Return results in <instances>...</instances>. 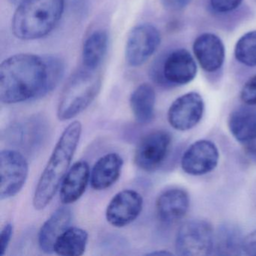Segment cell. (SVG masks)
<instances>
[{
    "mask_svg": "<svg viewBox=\"0 0 256 256\" xmlns=\"http://www.w3.org/2000/svg\"><path fill=\"white\" fill-rule=\"evenodd\" d=\"M64 72L56 56L13 55L0 66V100L10 104L42 98L55 89Z\"/></svg>",
    "mask_w": 256,
    "mask_h": 256,
    "instance_id": "cell-1",
    "label": "cell"
},
{
    "mask_svg": "<svg viewBox=\"0 0 256 256\" xmlns=\"http://www.w3.org/2000/svg\"><path fill=\"white\" fill-rule=\"evenodd\" d=\"M82 133V122L76 120L61 134L37 184L34 197L36 210L44 209L54 197L70 168Z\"/></svg>",
    "mask_w": 256,
    "mask_h": 256,
    "instance_id": "cell-2",
    "label": "cell"
},
{
    "mask_svg": "<svg viewBox=\"0 0 256 256\" xmlns=\"http://www.w3.org/2000/svg\"><path fill=\"white\" fill-rule=\"evenodd\" d=\"M64 8L65 0H25L13 16V34L25 41L44 38L58 26Z\"/></svg>",
    "mask_w": 256,
    "mask_h": 256,
    "instance_id": "cell-3",
    "label": "cell"
},
{
    "mask_svg": "<svg viewBox=\"0 0 256 256\" xmlns=\"http://www.w3.org/2000/svg\"><path fill=\"white\" fill-rule=\"evenodd\" d=\"M102 78L100 70L82 68L67 80L60 96L58 118L66 121L76 118L86 110L101 90Z\"/></svg>",
    "mask_w": 256,
    "mask_h": 256,
    "instance_id": "cell-4",
    "label": "cell"
},
{
    "mask_svg": "<svg viewBox=\"0 0 256 256\" xmlns=\"http://www.w3.org/2000/svg\"><path fill=\"white\" fill-rule=\"evenodd\" d=\"M214 246L212 226L204 220H190L178 230L176 250L180 256H208L212 252Z\"/></svg>",
    "mask_w": 256,
    "mask_h": 256,
    "instance_id": "cell-5",
    "label": "cell"
},
{
    "mask_svg": "<svg viewBox=\"0 0 256 256\" xmlns=\"http://www.w3.org/2000/svg\"><path fill=\"white\" fill-rule=\"evenodd\" d=\"M29 166L18 151L4 150L0 152V198H11L20 192L26 184Z\"/></svg>",
    "mask_w": 256,
    "mask_h": 256,
    "instance_id": "cell-6",
    "label": "cell"
},
{
    "mask_svg": "<svg viewBox=\"0 0 256 256\" xmlns=\"http://www.w3.org/2000/svg\"><path fill=\"white\" fill-rule=\"evenodd\" d=\"M161 43L160 31L150 24L134 26L128 34L126 43L125 56L132 67L144 64L154 54Z\"/></svg>",
    "mask_w": 256,
    "mask_h": 256,
    "instance_id": "cell-7",
    "label": "cell"
},
{
    "mask_svg": "<svg viewBox=\"0 0 256 256\" xmlns=\"http://www.w3.org/2000/svg\"><path fill=\"white\" fill-rule=\"evenodd\" d=\"M170 143V134L164 130H157L146 134L136 148V166L145 172L156 170L166 160Z\"/></svg>",
    "mask_w": 256,
    "mask_h": 256,
    "instance_id": "cell-8",
    "label": "cell"
},
{
    "mask_svg": "<svg viewBox=\"0 0 256 256\" xmlns=\"http://www.w3.org/2000/svg\"><path fill=\"white\" fill-rule=\"evenodd\" d=\"M143 204V198L140 193L136 190H122L109 202L106 209V220L114 227H125L139 216Z\"/></svg>",
    "mask_w": 256,
    "mask_h": 256,
    "instance_id": "cell-9",
    "label": "cell"
},
{
    "mask_svg": "<svg viewBox=\"0 0 256 256\" xmlns=\"http://www.w3.org/2000/svg\"><path fill=\"white\" fill-rule=\"evenodd\" d=\"M203 98L196 92H190L176 98L169 108L168 120L179 131H187L196 126L203 116Z\"/></svg>",
    "mask_w": 256,
    "mask_h": 256,
    "instance_id": "cell-10",
    "label": "cell"
},
{
    "mask_svg": "<svg viewBox=\"0 0 256 256\" xmlns=\"http://www.w3.org/2000/svg\"><path fill=\"white\" fill-rule=\"evenodd\" d=\"M218 158L215 144L210 140H198L184 152L181 166L188 174L200 176L212 172L218 164Z\"/></svg>",
    "mask_w": 256,
    "mask_h": 256,
    "instance_id": "cell-11",
    "label": "cell"
},
{
    "mask_svg": "<svg viewBox=\"0 0 256 256\" xmlns=\"http://www.w3.org/2000/svg\"><path fill=\"white\" fill-rule=\"evenodd\" d=\"M197 70V65L191 54L186 49H176L164 59L162 74L168 84L185 85L194 80Z\"/></svg>",
    "mask_w": 256,
    "mask_h": 256,
    "instance_id": "cell-12",
    "label": "cell"
},
{
    "mask_svg": "<svg viewBox=\"0 0 256 256\" xmlns=\"http://www.w3.org/2000/svg\"><path fill=\"white\" fill-rule=\"evenodd\" d=\"M192 48L198 62L206 72H215L222 66L226 49L218 36L210 32L202 34L194 40Z\"/></svg>",
    "mask_w": 256,
    "mask_h": 256,
    "instance_id": "cell-13",
    "label": "cell"
},
{
    "mask_svg": "<svg viewBox=\"0 0 256 256\" xmlns=\"http://www.w3.org/2000/svg\"><path fill=\"white\" fill-rule=\"evenodd\" d=\"M90 180V172L88 163L79 161L74 163L66 174L60 185V199L64 204L74 203L85 192Z\"/></svg>",
    "mask_w": 256,
    "mask_h": 256,
    "instance_id": "cell-14",
    "label": "cell"
},
{
    "mask_svg": "<svg viewBox=\"0 0 256 256\" xmlns=\"http://www.w3.org/2000/svg\"><path fill=\"white\" fill-rule=\"evenodd\" d=\"M190 208L188 193L173 188L163 192L156 200V208L158 218L166 223L175 222L184 218Z\"/></svg>",
    "mask_w": 256,
    "mask_h": 256,
    "instance_id": "cell-15",
    "label": "cell"
},
{
    "mask_svg": "<svg viewBox=\"0 0 256 256\" xmlns=\"http://www.w3.org/2000/svg\"><path fill=\"white\" fill-rule=\"evenodd\" d=\"M124 160L116 152H110L102 156L92 168L90 184L94 190L101 191L114 185L121 174Z\"/></svg>",
    "mask_w": 256,
    "mask_h": 256,
    "instance_id": "cell-16",
    "label": "cell"
},
{
    "mask_svg": "<svg viewBox=\"0 0 256 256\" xmlns=\"http://www.w3.org/2000/svg\"><path fill=\"white\" fill-rule=\"evenodd\" d=\"M71 221V210L67 206H61L44 222L38 233V246L43 252H54L55 242L70 227Z\"/></svg>",
    "mask_w": 256,
    "mask_h": 256,
    "instance_id": "cell-17",
    "label": "cell"
},
{
    "mask_svg": "<svg viewBox=\"0 0 256 256\" xmlns=\"http://www.w3.org/2000/svg\"><path fill=\"white\" fill-rule=\"evenodd\" d=\"M130 107L134 119L140 124L152 121L155 113L156 92L149 84L139 85L130 98Z\"/></svg>",
    "mask_w": 256,
    "mask_h": 256,
    "instance_id": "cell-18",
    "label": "cell"
},
{
    "mask_svg": "<svg viewBox=\"0 0 256 256\" xmlns=\"http://www.w3.org/2000/svg\"><path fill=\"white\" fill-rule=\"evenodd\" d=\"M228 127L236 140L246 143L256 134V109L250 106L235 109L229 116Z\"/></svg>",
    "mask_w": 256,
    "mask_h": 256,
    "instance_id": "cell-19",
    "label": "cell"
},
{
    "mask_svg": "<svg viewBox=\"0 0 256 256\" xmlns=\"http://www.w3.org/2000/svg\"><path fill=\"white\" fill-rule=\"evenodd\" d=\"M108 43L109 37L106 30H98L92 32L84 42L82 66L90 70H98L107 54Z\"/></svg>",
    "mask_w": 256,
    "mask_h": 256,
    "instance_id": "cell-20",
    "label": "cell"
},
{
    "mask_svg": "<svg viewBox=\"0 0 256 256\" xmlns=\"http://www.w3.org/2000/svg\"><path fill=\"white\" fill-rule=\"evenodd\" d=\"M88 242V233L78 227H68L54 247V252L62 256H80L84 253Z\"/></svg>",
    "mask_w": 256,
    "mask_h": 256,
    "instance_id": "cell-21",
    "label": "cell"
},
{
    "mask_svg": "<svg viewBox=\"0 0 256 256\" xmlns=\"http://www.w3.org/2000/svg\"><path fill=\"white\" fill-rule=\"evenodd\" d=\"M217 238V251L220 254H239V252H242L244 239L241 238L239 230L234 226L222 228Z\"/></svg>",
    "mask_w": 256,
    "mask_h": 256,
    "instance_id": "cell-22",
    "label": "cell"
},
{
    "mask_svg": "<svg viewBox=\"0 0 256 256\" xmlns=\"http://www.w3.org/2000/svg\"><path fill=\"white\" fill-rule=\"evenodd\" d=\"M234 56L242 65L256 66V30L246 32L238 40L235 44Z\"/></svg>",
    "mask_w": 256,
    "mask_h": 256,
    "instance_id": "cell-23",
    "label": "cell"
},
{
    "mask_svg": "<svg viewBox=\"0 0 256 256\" xmlns=\"http://www.w3.org/2000/svg\"><path fill=\"white\" fill-rule=\"evenodd\" d=\"M240 98L246 106H256V74L248 79L242 86Z\"/></svg>",
    "mask_w": 256,
    "mask_h": 256,
    "instance_id": "cell-24",
    "label": "cell"
},
{
    "mask_svg": "<svg viewBox=\"0 0 256 256\" xmlns=\"http://www.w3.org/2000/svg\"><path fill=\"white\" fill-rule=\"evenodd\" d=\"M242 2V0H210V6L216 12L226 14L239 8Z\"/></svg>",
    "mask_w": 256,
    "mask_h": 256,
    "instance_id": "cell-25",
    "label": "cell"
},
{
    "mask_svg": "<svg viewBox=\"0 0 256 256\" xmlns=\"http://www.w3.org/2000/svg\"><path fill=\"white\" fill-rule=\"evenodd\" d=\"M14 227L12 223H7L1 230L0 234V256L5 254L12 238Z\"/></svg>",
    "mask_w": 256,
    "mask_h": 256,
    "instance_id": "cell-26",
    "label": "cell"
},
{
    "mask_svg": "<svg viewBox=\"0 0 256 256\" xmlns=\"http://www.w3.org/2000/svg\"><path fill=\"white\" fill-rule=\"evenodd\" d=\"M242 252L248 256H256V230L244 239Z\"/></svg>",
    "mask_w": 256,
    "mask_h": 256,
    "instance_id": "cell-27",
    "label": "cell"
},
{
    "mask_svg": "<svg viewBox=\"0 0 256 256\" xmlns=\"http://www.w3.org/2000/svg\"><path fill=\"white\" fill-rule=\"evenodd\" d=\"M192 0H161L162 5L168 11H180L191 2Z\"/></svg>",
    "mask_w": 256,
    "mask_h": 256,
    "instance_id": "cell-28",
    "label": "cell"
},
{
    "mask_svg": "<svg viewBox=\"0 0 256 256\" xmlns=\"http://www.w3.org/2000/svg\"><path fill=\"white\" fill-rule=\"evenodd\" d=\"M245 144L246 152L251 160L256 162V134Z\"/></svg>",
    "mask_w": 256,
    "mask_h": 256,
    "instance_id": "cell-29",
    "label": "cell"
},
{
    "mask_svg": "<svg viewBox=\"0 0 256 256\" xmlns=\"http://www.w3.org/2000/svg\"><path fill=\"white\" fill-rule=\"evenodd\" d=\"M148 256H158V254H160V256H170V254H172V253L166 251H158L148 253Z\"/></svg>",
    "mask_w": 256,
    "mask_h": 256,
    "instance_id": "cell-30",
    "label": "cell"
},
{
    "mask_svg": "<svg viewBox=\"0 0 256 256\" xmlns=\"http://www.w3.org/2000/svg\"><path fill=\"white\" fill-rule=\"evenodd\" d=\"M24 1H25V0H10V2L14 4V5H19V4L23 2Z\"/></svg>",
    "mask_w": 256,
    "mask_h": 256,
    "instance_id": "cell-31",
    "label": "cell"
}]
</instances>
